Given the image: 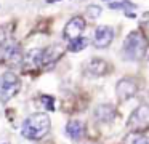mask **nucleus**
<instances>
[{
	"mask_svg": "<svg viewBox=\"0 0 149 144\" xmlns=\"http://www.w3.org/2000/svg\"><path fill=\"white\" fill-rule=\"evenodd\" d=\"M5 42V31H3V27H0V45Z\"/></svg>",
	"mask_w": 149,
	"mask_h": 144,
	"instance_id": "nucleus-18",
	"label": "nucleus"
},
{
	"mask_svg": "<svg viewBox=\"0 0 149 144\" xmlns=\"http://www.w3.org/2000/svg\"><path fill=\"white\" fill-rule=\"evenodd\" d=\"M64 53V48L61 45H50L45 50H42V56H40V67H50L59 59Z\"/></svg>",
	"mask_w": 149,
	"mask_h": 144,
	"instance_id": "nucleus-6",
	"label": "nucleus"
},
{
	"mask_svg": "<svg viewBox=\"0 0 149 144\" xmlns=\"http://www.w3.org/2000/svg\"><path fill=\"white\" fill-rule=\"evenodd\" d=\"M21 88V80L15 72H3L0 75V101L8 102L11 98L16 96Z\"/></svg>",
	"mask_w": 149,
	"mask_h": 144,
	"instance_id": "nucleus-3",
	"label": "nucleus"
},
{
	"mask_svg": "<svg viewBox=\"0 0 149 144\" xmlns=\"http://www.w3.org/2000/svg\"><path fill=\"white\" fill-rule=\"evenodd\" d=\"M146 144H149V138H146Z\"/></svg>",
	"mask_w": 149,
	"mask_h": 144,
	"instance_id": "nucleus-20",
	"label": "nucleus"
},
{
	"mask_svg": "<svg viewBox=\"0 0 149 144\" xmlns=\"http://www.w3.org/2000/svg\"><path fill=\"white\" fill-rule=\"evenodd\" d=\"M116 114H117V111L112 104H101L95 111V117L100 122H112L116 118Z\"/></svg>",
	"mask_w": 149,
	"mask_h": 144,
	"instance_id": "nucleus-10",
	"label": "nucleus"
},
{
	"mask_svg": "<svg viewBox=\"0 0 149 144\" xmlns=\"http://www.w3.org/2000/svg\"><path fill=\"white\" fill-rule=\"evenodd\" d=\"M87 45H88V40H87V38H85V37H79V38H75V40H71V42H69L68 50L72 51V53H77V51H82L84 48H87Z\"/></svg>",
	"mask_w": 149,
	"mask_h": 144,
	"instance_id": "nucleus-13",
	"label": "nucleus"
},
{
	"mask_svg": "<svg viewBox=\"0 0 149 144\" xmlns=\"http://www.w3.org/2000/svg\"><path fill=\"white\" fill-rule=\"evenodd\" d=\"M85 31V19L82 16H74L71 21H68L64 27V38H68L69 42L75 40L82 35V32Z\"/></svg>",
	"mask_w": 149,
	"mask_h": 144,
	"instance_id": "nucleus-7",
	"label": "nucleus"
},
{
	"mask_svg": "<svg viewBox=\"0 0 149 144\" xmlns=\"http://www.w3.org/2000/svg\"><path fill=\"white\" fill-rule=\"evenodd\" d=\"M84 131H85V127L80 120H71L66 125V133H68V136L74 141L80 139V138L84 136Z\"/></svg>",
	"mask_w": 149,
	"mask_h": 144,
	"instance_id": "nucleus-12",
	"label": "nucleus"
},
{
	"mask_svg": "<svg viewBox=\"0 0 149 144\" xmlns=\"http://www.w3.org/2000/svg\"><path fill=\"white\" fill-rule=\"evenodd\" d=\"M50 117L42 112L31 114L23 123V136L27 139H42L50 131Z\"/></svg>",
	"mask_w": 149,
	"mask_h": 144,
	"instance_id": "nucleus-1",
	"label": "nucleus"
},
{
	"mask_svg": "<svg viewBox=\"0 0 149 144\" xmlns=\"http://www.w3.org/2000/svg\"><path fill=\"white\" fill-rule=\"evenodd\" d=\"M128 128L136 133H141L143 130L149 128V106H139L132 112L128 118Z\"/></svg>",
	"mask_w": 149,
	"mask_h": 144,
	"instance_id": "nucleus-4",
	"label": "nucleus"
},
{
	"mask_svg": "<svg viewBox=\"0 0 149 144\" xmlns=\"http://www.w3.org/2000/svg\"><path fill=\"white\" fill-rule=\"evenodd\" d=\"M107 70V64L104 63L103 59H100V58H95V59H91L90 63L87 64V67H85V72L88 74V75H93V77H101L104 75Z\"/></svg>",
	"mask_w": 149,
	"mask_h": 144,
	"instance_id": "nucleus-11",
	"label": "nucleus"
},
{
	"mask_svg": "<svg viewBox=\"0 0 149 144\" xmlns=\"http://www.w3.org/2000/svg\"><path fill=\"white\" fill-rule=\"evenodd\" d=\"M148 51V38L139 31H133L123 42L122 53L127 61H139Z\"/></svg>",
	"mask_w": 149,
	"mask_h": 144,
	"instance_id": "nucleus-2",
	"label": "nucleus"
},
{
	"mask_svg": "<svg viewBox=\"0 0 149 144\" xmlns=\"http://www.w3.org/2000/svg\"><path fill=\"white\" fill-rule=\"evenodd\" d=\"M40 101H42V104L45 106L48 111H55V98H53V96L42 95L40 96Z\"/></svg>",
	"mask_w": 149,
	"mask_h": 144,
	"instance_id": "nucleus-16",
	"label": "nucleus"
},
{
	"mask_svg": "<svg viewBox=\"0 0 149 144\" xmlns=\"http://www.w3.org/2000/svg\"><path fill=\"white\" fill-rule=\"evenodd\" d=\"M122 144H146V138H144L143 133H136V131H133V133L127 134Z\"/></svg>",
	"mask_w": 149,
	"mask_h": 144,
	"instance_id": "nucleus-14",
	"label": "nucleus"
},
{
	"mask_svg": "<svg viewBox=\"0 0 149 144\" xmlns=\"http://www.w3.org/2000/svg\"><path fill=\"white\" fill-rule=\"evenodd\" d=\"M116 93H117V98H119L120 101H127V99H130L132 96H135V93H136L135 80H132V79L119 80V83H117V86H116Z\"/></svg>",
	"mask_w": 149,
	"mask_h": 144,
	"instance_id": "nucleus-9",
	"label": "nucleus"
},
{
	"mask_svg": "<svg viewBox=\"0 0 149 144\" xmlns=\"http://www.w3.org/2000/svg\"><path fill=\"white\" fill-rule=\"evenodd\" d=\"M2 47V59L7 64H21L23 63V51L18 42L15 40H5Z\"/></svg>",
	"mask_w": 149,
	"mask_h": 144,
	"instance_id": "nucleus-5",
	"label": "nucleus"
},
{
	"mask_svg": "<svg viewBox=\"0 0 149 144\" xmlns=\"http://www.w3.org/2000/svg\"><path fill=\"white\" fill-rule=\"evenodd\" d=\"M109 8H112V10H133V8H136V5L132 3L130 0H122V2L109 3Z\"/></svg>",
	"mask_w": 149,
	"mask_h": 144,
	"instance_id": "nucleus-15",
	"label": "nucleus"
},
{
	"mask_svg": "<svg viewBox=\"0 0 149 144\" xmlns=\"http://www.w3.org/2000/svg\"><path fill=\"white\" fill-rule=\"evenodd\" d=\"M100 15H101V8L98 5H90L87 8V16H88V18L95 19V18H98Z\"/></svg>",
	"mask_w": 149,
	"mask_h": 144,
	"instance_id": "nucleus-17",
	"label": "nucleus"
},
{
	"mask_svg": "<svg viewBox=\"0 0 149 144\" xmlns=\"http://www.w3.org/2000/svg\"><path fill=\"white\" fill-rule=\"evenodd\" d=\"M53 2H59V0H48V3H53Z\"/></svg>",
	"mask_w": 149,
	"mask_h": 144,
	"instance_id": "nucleus-19",
	"label": "nucleus"
},
{
	"mask_svg": "<svg viewBox=\"0 0 149 144\" xmlns=\"http://www.w3.org/2000/svg\"><path fill=\"white\" fill-rule=\"evenodd\" d=\"M104 2H106V0H104Z\"/></svg>",
	"mask_w": 149,
	"mask_h": 144,
	"instance_id": "nucleus-21",
	"label": "nucleus"
},
{
	"mask_svg": "<svg viewBox=\"0 0 149 144\" xmlns=\"http://www.w3.org/2000/svg\"><path fill=\"white\" fill-rule=\"evenodd\" d=\"M114 38V29L109 26H98L95 29V35H93V43L96 48H106L111 45Z\"/></svg>",
	"mask_w": 149,
	"mask_h": 144,
	"instance_id": "nucleus-8",
	"label": "nucleus"
}]
</instances>
